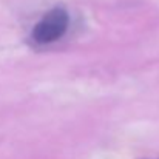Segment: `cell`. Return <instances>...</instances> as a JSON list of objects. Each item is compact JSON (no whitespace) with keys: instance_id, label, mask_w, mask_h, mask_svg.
<instances>
[{"instance_id":"1","label":"cell","mask_w":159,"mask_h":159,"mask_svg":"<svg viewBox=\"0 0 159 159\" xmlns=\"http://www.w3.org/2000/svg\"><path fill=\"white\" fill-rule=\"evenodd\" d=\"M68 23H70L68 12L63 8H54L50 12H47L42 17V20L34 26L31 37L36 43L40 45L56 42L65 34Z\"/></svg>"}]
</instances>
